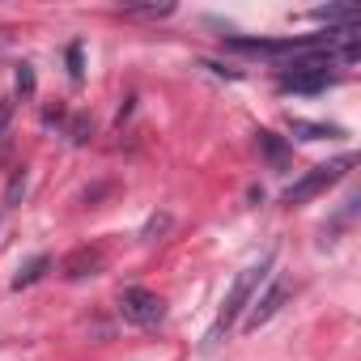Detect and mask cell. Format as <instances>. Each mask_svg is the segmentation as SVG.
Wrapping results in <instances>:
<instances>
[{"label": "cell", "mask_w": 361, "mask_h": 361, "mask_svg": "<svg viewBox=\"0 0 361 361\" xmlns=\"http://www.w3.org/2000/svg\"><path fill=\"white\" fill-rule=\"evenodd\" d=\"M68 64H73V77H81V47L68 51Z\"/></svg>", "instance_id": "8fae6325"}, {"label": "cell", "mask_w": 361, "mask_h": 361, "mask_svg": "<svg viewBox=\"0 0 361 361\" xmlns=\"http://www.w3.org/2000/svg\"><path fill=\"white\" fill-rule=\"evenodd\" d=\"M94 268H102V251H77L68 259V276H94Z\"/></svg>", "instance_id": "8992f818"}, {"label": "cell", "mask_w": 361, "mask_h": 361, "mask_svg": "<svg viewBox=\"0 0 361 361\" xmlns=\"http://www.w3.org/2000/svg\"><path fill=\"white\" fill-rule=\"evenodd\" d=\"M327 60H331V56H306V60H293V68L281 73V90H285V94H319V90H327V85H331Z\"/></svg>", "instance_id": "3957f363"}, {"label": "cell", "mask_w": 361, "mask_h": 361, "mask_svg": "<svg viewBox=\"0 0 361 361\" xmlns=\"http://www.w3.org/2000/svg\"><path fill=\"white\" fill-rule=\"evenodd\" d=\"M26 192V170H18L13 174V183H9V204H18V196Z\"/></svg>", "instance_id": "9c48e42d"}, {"label": "cell", "mask_w": 361, "mask_h": 361, "mask_svg": "<svg viewBox=\"0 0 361 361\" xmlns=\"http://www.w3.org/2000/svg\"><path fill=\"white\" fill-rule=\"evenodd\" d=\"M285 298H289V285H285V281H272V285H268V293H264V298H255V302L247 306V323H243V327H247V331L264 327V323L285 306Z\"/></svg>", "instance_id": "5b68a950"}, {"label": "cell", "mask_w": 361, "mask_h": 361, "mask_svg": "<svg viewBox=\"0 0 361 361\" xmlns=\"http://www.w3.org/2000/svg\"><path fill=\"white\" fill-rule=\"evenodd\" d=\"M268 268H272V255H264L259 264H251V268H243L238 272V281H234V289H230V298L221 302V310H217V323L209 327V336H204V348H213V344H221L226 340V331L238 323V314L251 306V298H255V289H259V281L268 276Z\"/></svg>", "instance_id": "6da1fadb"}, {"label": "cell", "mask_w": 361, "mask_h": 361, "mask_svg": "<svg viewBox=\"0 0 361 361\" xmlns=\"http://www.w3.org/2000/svg\"><path fill=\"white\" fill-rule=\"evenodd\" d=\"M47 268H51V259H47V255H35V259H30V264H26L18 276H13V289H26V285H35V281H39Z\"/></svg>", "instance_id": "52a82bcc"}, {"label": "cell", "mask_w": 361, "mask_h": 361, "mask_svg": "<svg viewBox=\"0 0 361 361\" xmlns=\"http://www.w3.org/2000/svg\"><path fill=\"white\" fill-rule=\"evenodd\" d=\"M119 314H123L128 323H136V327H157V323L166 319V302H161L153 289L132 285V289L119 293Z\"/></svg>", "instance_id": "277c9868"}, {"label": "cell", "mask_w": 361, "mask_h": 361, "mask_svg": "<svg viewBox=\"0 0 361 361\" xmlns=\"http://www.w3.org/2000/svg\"><path fill=\"white\" fill-rule=\"evenodd\" d=\"M353 166H357L353 153H344V157H336V161H327V166H314L306 178H298V183L285 192V204H306V200H314L319 192H327L331 183H340V178H344Z\"/></svg>", "instance_id": "7a4b0ae2"}, {"label": "cell", "mask_w": 361, "mask_h": 361, "mask_svg": "<svg viewBox=\"0 0 361 361\" xmlns=\"http://www.w3.org/2000/svg\"><path fill=\"white\" fill-rule=\"evenodd\" d=\"M18 85H22L26 94L35 90V73H30V64H22V68H18Z\"/></svg>", "instance_id": "30bf717a"}, {"label": "cell", "mask_w": 361, "mask_h": 361, "mask_svg": "<svg viewBox=\"0 0 361 361\" xmlns=\"http://www.w3.org/2000/svg\"><path fill=\"white\" fill-rule=\"evenodd\" d=\"M5 123H9V102H0V132H5Z\"/></svg>", "instance_id": "7c38bea8"}, {"label": "cell", "mask_w": 361, "mask_h": 361, "mask_svg": "<svg viewBox=\"0 0 361 361\" xmlns=\"http://www.w3.org/2000/svg\"><path fill=\"white\" fill-rule=\"evenodd\" d=\"M293 132H302V140H323V136H340L336 128H323V123H306V119H293Z\"/></svg>", "instance_id": "ba28073f"}]
</instances>
